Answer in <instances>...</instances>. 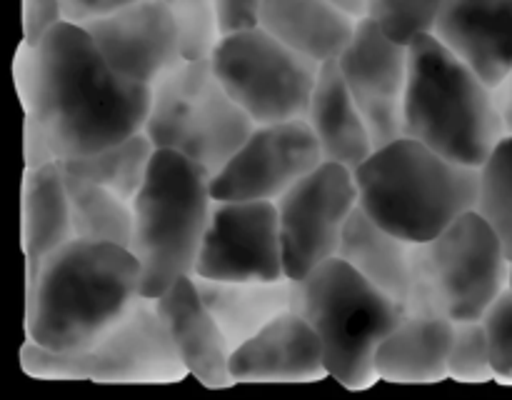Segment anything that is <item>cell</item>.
<instances>
[{
    "label": "cell",
    "instance_id": "obj_12",
    "mask_svg": "<svg viewBox=\"0 0 512 400\" xmlns=\"http://www.w3.org/2000/svg\"><path fill=\"white\" fill-rule=\"evenodd\" d=\"M193 275L210 280L288 278L278 203L215 200Z\"/></svg>",
    "mask_w": 512,
    "mask_h": 400
},
{
    "label": "cell",
    "instance_id": "obj_10",
    "mask_svg": "<svg viewBox=\"0 0 512 400\" xmlns=\"http://www.w3.org/2000/svg\"><path fill=\"white\" fill-rule=\"evenodd\" d=\"M210 65L255 125L308 118L323 68L260 25L220 35Z\"/></svg>",
    "mask_w": 512,
    "mask_h": 400
},
{
    "label": "cell",
    "instance_id": "obj_2",
    "mask_svg": "<svg viewBox=\"0 0 512 400\" xmlns=\"http://www.w3.org/2000/svg\"><path fill=\"white\" fill-rule=\"evenodd\" d=\"M130 248L70 240L28 278L25 333L48 350H78L113 328L143 295Z\"/></svg>",
    "mask_w": 512,
    "mask_h": 400
},
{
    "label": "cell",
    "instance_id": "obj_5",
    "mask_svg": "<svg viewBox=\"0 0 512 400\" xmlns=\"http://www.w3.org/2000/svg\"><path fill=\"white\" fill-rule=\"evenodd\" d=\"M210 175L178 150H155L143 188L133 198L130 253L143 270L145 298H160L195 273L213 213Z\"/></svg>",
    "mask_w": 512,
    "mask_h": 400
},
{
    "label": "cell",
    "instance_id": "obj_4",
    "mask_svg": "<svg viewBox=\"0 0 512 400\" xmlns=\"http://www.w3.org/2000/svg\"><path fill=\"white\" fill-rule=\"evenodd\" d=\"M353 173L360 208L408 243L440 235L478 200V168L453 163L410 135L375 148Z\"/></svg>",
    "mask_w": 512,
    "mask_h": 400
},
{
    "label": "cell",
    "instance_id": "obj_7",
    "mask_svg": "<svg viewBox=\"0 0 512 400\" xmlns=\"http://www.w3.org/2000/svg\"><path fill=\"white\" fill-rule=\"evenodd\" d=\"M512 260L480 213L460 215L435 238L413 243V285L405 313L453 323L485 318L510 288Z\"/></svg>",
    "mask_w": 512,
    "mask_h": 400
},
{
    "label": "cell",
    "instance_id": "obj_30",
    "mask_svg": "<svg viewBox=\"0 0 512 400\" xmlns=\"http://www.w3.org/2000/svg\"><path fill=\"white\" fill-rule=\"evenodd\" d=\"M445 0H368V15L390 38L410 45L415 38L433 33Z\"/></svg>",
    "mask_w": 512,
    "mask_h": 400
},
{
    "label": "cell",
    "instance_id": "obj_6",
    "mask_svg": "<svg viewBox=\"0 0 512 400\" xmlns=\"http://www.w3.org/2000/svg\"><path fill=\"white\" fill-rule=\"evenodd\" d=\"M293 308L315 328L328 375L345 388H368L378 378L375 350L405 315L403 305L340 255L295 280Z\"/></svg>",
    "mask_w": 512,
    "mask_h": 400
},
{
    "label": "cell",
    "instance_id": "obj_31",
    "mask_svg": "<svg viewBox=\"0 0 512 400\" xmlns=\"http://www.w3.org/2000/svg\"><path fill=\"white\" fill-rule=\"evenodd\" d=\"M483 320L488 325L495 375L512 380V288L495 300Z\"/></svg>",
    "mask_w": 512,
    "mask_h": 400
},
{
    "label": "cell",
    "instance_id": "obj_32",
    "mask_svg": "<svg viewBox=\"0 0 512 400\" xmlns=\"http://www.w3.org/2000/svg\"><path fill=\"white\" fill-rule=\"evenodd\" d=\"M63 18L60 0H23V43L38 45Z\"/></svg>",
    "mask_w": 512,
    "mask_h": 400
},
{
    "label": "cell",
    "instance_id": "obj_17",
    "mask_svg": "<svg viewBox=\"0 0 512 400\" xmlns=\"http://www.w3.org/2000/svg\"><path fill=\"white\" fill-rule=\"evenodd\" d=\"M433 35L498 88L512 70V0H445Z\"/></svg>",
    "mask_w": 512,
    "mask_h": 400
},
{
    "label": "cell",
    "instance_id": "obj_35",
    "mask_svg": "<svg viewBox=\"0 0 512 400\" xmlns=\"http://www.w3.org/2000/svg\"><path fill=\"white\" fill-rule=\"evenodd\" d=\"M495 98H498L500 113H503L505 125H508V133H512V70L508 78L495 88Z\"/></svg>",
    "mask_w": 512,
    "mask_h": 400
},
{
    "label": "cell",
    "instance_id": "obj_11",
    "mask_svg": "<svg viewBox=\"0 0 512 400\" xmlns=\"http://www.w3.org/2000/svg\"><path fill=\"white\" fill-rule=\"evenodd\" d=\"M285 273L303 280L318 265L335 258L350 215L358 208L355 173L345 165L323 160L278 200Z\"/></svg>",
    "mask_w": 512,
    "mask_h": 400
},
{
    "label": "cell",
    "instance_id": "obj_24",
    "mask_svg": "<svg viewBox=\"0 0 512 400\" xmlns=\"http://www.w3.org/2000/svg\"><path fill=\"white\" fill-rule=\"evenodd\" d=\"M338 255L375 288L408 308L413 285V243L385 230L358 205L345 225Z\"/></svg>",
    "mask_w": 512,
    "mask_h": 400
},
{
    "label": "cell",
    "instance_id": "obj_36",
    "mask_svg": "<svg viewBox=\"0 0 512 400\" xmlns=\"http://www.w3.org/2000/svg\"><path fill=\"white\" fill-rule=\"evenodd\" d=\"M330 3H335L340 10H345V13L358 20L368 15V0H330Z\"/></svg>",
    "mask_w": 512,
    "mask_h": 400
},
{
    "label": "cell",
    "instance_id": "obj_23",
    "mask_svg": "<svg viewBox=\"0 0 512 400\" xmlns=\"http://www.w3.org/2000/svg\"><path fill=\"white\" fill-rule=\"evenodd\" d=\"M75 240L68 188L60 160L25 170L23 180V253L25 275H35L48 255Z\"/></svg>",
    "mask_w": 512,
    "mask_h": 400
},
{
    "label": "cell",
    "instance_id": "obj_25",
    "mask_svg": "<svg viewBox=\"0 0 512 400\" xmlns=\"http://www.w3.org/2000/svg\"><path fill=\"white\" fill-rule=\"evenodd\" d=\"M63 173L75 238L130 248V240H133V203L123 200L113 190L93 183V180L68 173L65 168Z\"/></svg>",
    "mask_w": 512,
    "mask_h": 400
},
{
    "label": "cell",
    "instance_id": "obj_27",
    "mask_svg": "<svg viewBox=\"0 0 512 400\" xmlns=\"http://www.w3.org/2000/svg\"><path fill=\"white\" fill-rule=\"evenodd\" d=\"M478 173L475 213L488 220L512 260V133L495 145Z\"/></svg>",
    "mask_w": 512,
    "mask_h": 400
},
{
    "label": "cell",
    "instance_id": "obj_1",
    "mask_svg": "<svg viewBox=\"0 0 512 400\" xmlns=\"http://www.w3.org/2000/svg\"><path fill=\"white\" fill-rule=\"evenodd\" d=\"M15 75L25 123L43 133L55 160L98 153L145 130L153 88L120 75L83 25L60 20L38 45L20 43Z\"/></svg>",
    "mask_w": 512,
    "mask_h": 400
},
{
    "label": "cell",
    "instance_id": "obj_19",
    "mask_svg": "<svg viewBox=\"0 0 512 400\" xmlns=\"http://www.w3.org/2000/svg\"><path fill=\"white\" fill-rule=\"evenodd\" d=\"M455 323L440 315L405 313L375 350V373L390 383H438L450 378Z\"/></svg>",
    "mask_w": 512,
    "mask_h": 400
},
{
    "label": "cell",
    "instance_id": "obj_13",
    "mask_svg": "<svg viewBox=\"0 0 512 400\" xmlns=\"http://www.w3.org/2000/svg\"><path fill=\"white\" fill-rule=\"evenodd\" d=\"M325 160L308 118L255 125L210 178L215 200H278Z\"/></svg>",
    "mask_w": 512,
    "mask_h": 400
},
{
    "label": "cell",
    "instance_id": "obj_9",
    "mask_svg": "<svg viewBox=\"0 0 512 400\" xmlns=\"http://www.w3.org/2000/svg\"><path fill=\"white\" fill-rule=\"evenodd\" d=\"M20 365L25 373L40 378L95 383H173L188 373L155 298L145 295L85 348L58 353L28 340L20 350Z\"/></svg>",
    "mask_w": 512,
    "mask_h": 400
},
{
    "label": "cell",
    "instance_id": "obj_22",
    "mask_svg": "<svg viewBox=\"0 0 512 400\" xmlns=\"http://www.w3.org/2000/svg\"><path fill=\"white\" fill-rule=\"evenodd\" d=\"M308 123L323 148L325 160L355 170L375 150L373 135L345 85L338 60L323 63L320 68Z\"/></svg>",
    "mask_w": 512,
    "mask_h": 400
},
{
    "label": "cell",
    "instance_id": "obj_29",
    "mask_svg": "<svg viewBox=\"0 0 512 400\" xmlns=\"http://www.w3.org/2000/svg\"><path fill=\"white\" fill-rule=\"evenodd\" d=\"M173 15L180 45L188 60H205L213 55L220 40V23L215 0H160Z\"/></svg>",
    "mask_w": 512,
    "mask_h": 400
},
{
    "label": "cell",
    "instance_id": "obj_14",
    "mask_svg": "<svg viewBox=\"0 0 512 400\" xmlns=\"http://www.w3.org/2000/svg\"><path fill=\"white\" fill-rule=\"evenodd\" d=\"M408 45L390 38L373 18H360L338 68L363 113L375 148L403 135V98L408 85Z\"/></svg>",
    "mask_w": 512,
    "mask_h": 400
},
{
    "label": "cell",
    "instance_id": "obj_20",
    "mask_svg": "<svg viewBox=\"0 0 512 400\" xmlns=\"http://www.w3.org/2000/svg\"><path fill=\"white\" fill-rule=\"evenodd\" d=\"M193 280L233 350L295 305V280L290 278L210 280L193 275Z\"/></svg>",
    "mask_w": 512,
    "mask_h": 400
},
{
    "label": "cell",
    "instance_id": "obj_26",
    "mask_svg": "<svg viewBox=\"0 0 512 400\" xmlns=\"http://www.w3.org/2000/svg\"><path fill=\"white\" fill-rule=\"evenodd\" d=\"M153 140L145 135V130L130 135L123 143H115L110 148L98 150V153L78 155V158L60 160L68 173L88 178L103 188L113 190L120 198L133 203L138 190L143 188L145 175L150 170V160L155 155Z\"/></svg>",
    "mask_w": 512,
    "mask_h": 400
},
{
    "label": "cell",
    "instance_id": "obj_34",
    "mask_svg": "<svg viewBox=\"0 0 512 400\" xmlns=\"http://www.w3.org/2000/svg\"><path fill=\"white\" fill-rule=\"evenodd\" d=\"M130 3H135V0H60V5H63V18L78 25L90 23L95 18H103V15L125 8Z\"/></svg>",
    "mask_w": 512,
    "mask_h": 400
},
{
    "label": "cell",
    "instance_id": "obj_15",
    "mask_svg": "<svg viewBox=\"0 0 512 400\" xmlns=\"http://www.w3.org/2000/svg\"><path fill=\"white\" fill-rule=\"evenodd\" d=\"M110 65L133 83L153 88L185 58L178 25L160 0H135L83 25Z\"/></svg>",
    "mask_w": 512,
    "mask_h": 400
},
{
    "label": "cell",
    "instance_id": "obj_16",
    "mask_svg": "<svg viewBox=\"0 0 512 400\" xmlns=\"http://www.w3.org/2000/svg\"><path fill=\"white\" fill-rule=\"evenodd\" d=\"M233 383H305L328 375L323 343L298 310L278 315L230 355Z\"/></svg>",
    "mask_w": 512,
    "mask_h": 400
},
{
    "label": "cell",
    "instance_id": "obj_8",
    "mask_svg": "<svg viewBox=\"0 0 512 400\" xmlns=\"http://www.w3.org/2000/svg\"><path fill=\"white\" fill-rule=\"evenodd\" d=\"M255 123L215 75L210 58H183L153 85L145 135L178 150L213 178L248 140Z\"/></svg>",
    "mask_w": 512,
    "mask_h": 400
},
{
    "label": "cell",
    "instance_id": "obj_37",
    "mask_svg": "<svg viewBox=\"0 0 512 400\" xmlns=\"http://www.w3.org/2000/svg\"><path fill=\"white\" fill-rule=\"evenodd\" d=\"M510 288H512V268H510Z\"/></svg>",
    "mask_w": 512,
    "mask_h": 400
},
{
    "label": "cell",
    "instance_id": "obj_33",
    "mask_svg": "<svg viewBox=\"0 0 512 400\" xmlns=\"http://www.w3.org/2000/svg\"><path fill=\"white\" fill-rule=\"evenodd\" d=\"M215 8H218L220 33H238L260 25L263 0H215Z\"/></svg>",
    "mask_w": 512,
    "mask_h": 400
},
{
    "label": "cell",
    "instance_id": "obj_21",
    "mask_svg": "<svg viewBox=\"0 0 512 400\" xmlns=\"http://www.w3.org/2000/svg\"><path fill=\"white\" fill-rule=\"evenodd\" d=\"M260 28L268 30L298 53L330 63L353 40L358 18L330 0H263Z\"/></svg>",
    "mask_w": 512,
    "mask_h": 400
},
{
    "label": "cell",
    "instance_id": "obj_28",
    "mask_svg": "<svg viewBox=\"0 0 512 400\" xmlns=\"http://www.w3.org/2000/svg\"><path fill=\"white\" fill-rule=\"evenodd\" d=\"M448 373L450 378L465 380V383H483V380L498 378L493 368L488 325H485L483 318L455 323L448 355Z\"/></svg>",
    "mask_w": 512,
    "mask_h": 400
},
{
    "label": "cell",
    "instance_id": "obj_3",
    "mask_svg": "<svg viewBox=\"0 0 512 400\" xmlns=\"http://www.w3.org/2000/svg\"><path fill=\"white\" fill-rule=\"evenodd\" d=\"M408 53L403 135L453 163L480 168L508 135L495 88L433 33L415 38Z\"/></svg>",
    "mask_w": 512,
    "mask_h": 400
},
{
    "label": "cell",
    "instance_id": "obj_18",
    "mask_svg": "<svg viewBox=\"0 0 512 400\" xmlns=\"http://www.w3.org/2000/svg\"><path fill=\"white\" fill-rule=\"evenodd\" d=\"M155 305L168 325L170 338L188 373H193L208 388H225L233 383L230 375L233 348L220 330L218 320L200 298L193 275L180 278L173 288L155 298Z\"/></svg>",
    "mask_w": 512,
    "mask_h": 400
}]
</instances>
